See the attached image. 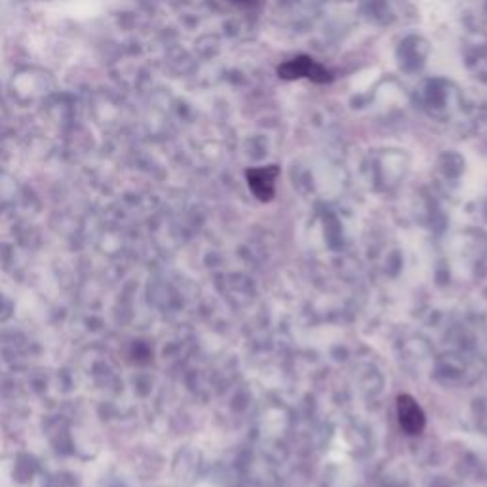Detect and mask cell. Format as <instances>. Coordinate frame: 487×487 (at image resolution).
<instances>
[{
	"mask_svg": "<svg viewBox=\"0 0 487 487\" xmlns=\"http://www.w3.org/2000/svg\"><path fill=\"white\" fill-rule=\"evenodd\" d=\"M396 410H398V421L400 427L406 434L417 436L425 431L427 417L422 408L417 404V400L410 394H400L396 400Z\"/></svg>",
	"mask_w": 487,
	"mask_h": 487,
	"instance_id": "cell-1",
	"label": "cell"
},
{
	"mask_svg": "<svg viewBox=\"0 0 487 487\" xmlns=\"http://www.w3.org/2000/svg\"><path fill=\"white\" fill-rule=\"evenodd\" d=\"M246 176H248V185L251 188V193L256 195L258 200L270 202L274 198V183H277L280 176L279 166L253 167V169H248Z\"/></svg>",
	"mask_w": 487,
	"mask_h": 487,
	"instance_id": "cell-2",
	"label": "cell"
},
{
	"mask_svg": "<svg viewBox=\"0 0 487 487\" xmlns=\"http://www.w3.org/2000/svg\"><path fill=\"white\" fill-rule=\"evenodd\" d=\"M280 75L284 78L307 76V78L316 80V82H328L330 80V73L326 69H322L319 63L309 59V57H295V59L288 61L286 66L280 67Z\"/></svg>",
	"mask_w": 487,
	"mask_h": 487,
	"instance_id": "cell-3",
	"label": "cell"
}]
</instances>
